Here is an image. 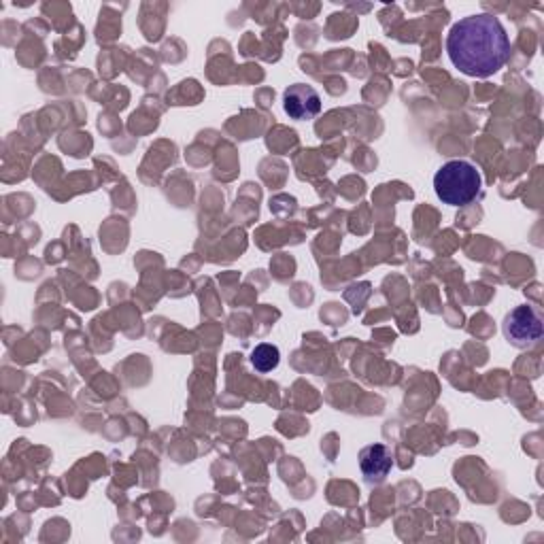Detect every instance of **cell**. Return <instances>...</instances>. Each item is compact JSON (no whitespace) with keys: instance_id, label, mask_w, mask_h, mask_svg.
I'll list each match as a JSON object with an SVG mask.
<instances>
[{"instance_id":"obj_5","label":"cell","mask_w":544,"mask_h":544,"mask_svg":"<svg viewBox=\"0 0 544 544\" xmlns=\"http://www.w3.org/2000/svg\"><path fill=\"white\" fill-rule=\"evenodd\" d=\"M391 466H394V457L385 445H370L360 451V470L370 485L383 483Z\"/></svg>"},{"instance_id":"obj_3","label":"cell","mask_w":544,"mask_h":544,"mask_svg":"<svg viewBox=\"0 0 544 544\" xmlns=\"http://www.w3.org/2000/svg\"><path fill=\"white\" fill-rule=\"evenodd\" d=\"M504 336L519 349L532 347L542 338V315L530 304L517 306L502 323Z\"/></svg>"},{"instance_id":"obj_6","label":"cell","mask_w":544,"mask_h":544,"mask_svg":"<svg viewBox=\"0 0 544 544\" xmlns=\"http://www.w3.org/2000/svg\"><path fill=\"white\" fill-rule=\"evenodd\" d=\"M281 353L275 345H258L251 353V364L258 372H270L279 366Z\"/></svg>"},{"instance_id":"obj_2","label":"cell","mask_w":544,"mask_h":544,"mask_svg":"<svg viewBox=\"0 0 544 544\" xmlns=\"http://www.w3.org/2000/svg\"><path fill=\"white\" fill-rule=\"evenodd\" d=\"M481 187L483 177L479 168L466 160L442 164L434 175V192L449 207H466L481 194Z\"/></svg>"},{"instance_id":"obj_1","label":"cell","mask_w":544,"mask_h":544,"mask_svg":"<svg viewBox=\"0 0 544 544\" xmlns=\"http://www.w3.org/2000/svg\"><path fill=\"white\" fill-rule=\"evenodd\" d=\"M447 54L464 75L487 79L510 58V39L498 17L470 15L453 24L447 37Z\"/></svg>"},{"instance_id":"obj_4","label":"cell","mask_w":544,"mask_h":544,"mask_svg":"<svg viewBox=\"0 0 544 544\" xmlns=\"http://www.w3.org/2000/svg\"><path fill=\"white\" fill-rule=\"evenodd\" d=\"M283 109L289 117L298 119V122L313 119L321 111V96L311 85L294 83L283 94Z\"/></svg>"}]
</instances>
